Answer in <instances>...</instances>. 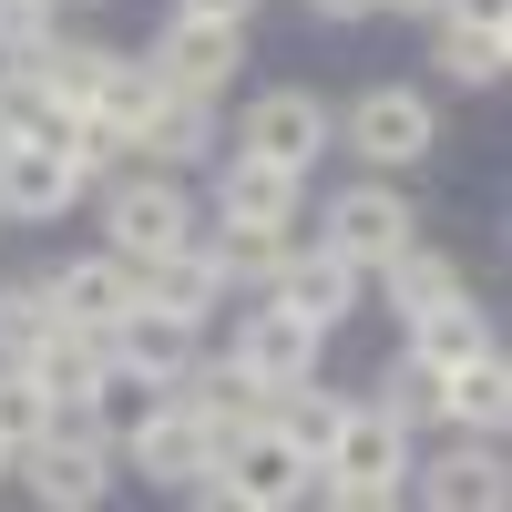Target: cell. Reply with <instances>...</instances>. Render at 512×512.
<instances>
[{
  "label": "cell",
  "mask_w": 512,
  "mask_h": 512,
  "mask_svg": "<svg viewBox=\"0 0 512 512\" xmlns=\"http://www.w3.org/2000/svg\"><path fill=\"white\" fill-rule=\"evenodd\" d=\"M441 144V123H431V103L410 93V82H369V93L349 103V154H369L379 175H400V164H420Z\"/></svg>",
  "instance_id": "cell-4"
},
{
  "label": "cell",
  "mask_w": 512,
  "mask_h": 512,
  "mask_svg": "<svg viewBox=\"0 0 512 512\" xmlns=\"http://www.w3.org/2000/svg\"><path fill=\"white\" fill-rule=\"evenodd\" d=\"M328 134H338V123H328V103L318 93H256V113H246V154H267V164H287V175H308V164L328 154Z\"/></svg>",
  "instance_id": "cell-11"
},
{
  "label": "cell",
  "mask_w": 512,
  "mask_h": 512,
  "mask_svg": "<svg viewBox=\"0 0 512 512\" xmlns=\"http://www.w3.org/2000/svg\"><path fill=\"white\" fill-rule=\"evenodd\" d=\"M154 72L175 82V93H205V103H216L226 82L246 72V31H236V21H205V11H175L164 41H154Z\"/></svg>",
  "instance_id": "cell-5"
},
{
  "label": "cell",
  "mask_w": 512,
  "mask_h": 512,
  "mask_svg": "<svg viewBox=\"0 0 512 512\" xmlns=\"http://www.w3.org/2000/svg\"><path fill=\"white\" fill-rule=\"evenodd\" d=\"M41 287H52V308L82 318V328H113L123 308H134V267H123L113 246H103V256H72V267H52Z\"/></svg>",
  "instance_id": "cell-17"
},
{
  "label": "cell",
  "mask_w": 512,
  "mask_h": 512,
  "mask_svg": "<svg viewBox=\"0 0 512 512\" xmlns=\"http://www.w3.org/2000/svg\"><path fill=\"white\" fill-rule=\"evenodd\" d=\"M21 472H31V492L52 502V512H93V502L113 492V461H103L93 431H41V441L21 451Z\"/></svg>",
  "instance_id": "cell-10"
},
{
  "label": "cell",
  "mask_w": 512,
  "mask_h": 512,
  "mask_svg": "<svg viewBox=\"0 0 512 512\" xmlns=\"http://www.w3.org/2000/svg\"><path fill=\"white\" fill-rule=\"evenodd\" d=\"M318 21H359V11H379V0H308Z\"/></svg>",
  "instance_id": "cell-35"
},
{
  "label": "cell",
  "mask_w": 512,
  "mask_h": 512,
  "mask_svg": "<svg viewBox=\"0 0 512 512\" xmlns=\"http://www.w3.org/2000/svg\"><path fill=\"white\" fill-rule=\"evenodd\" d=\"M451 21H482V31H512V0H441Z\"/></svg>",
  "instance_id": "cell-33"
},
{
  "label": "cell",
  "mask_w": 512,
  "mask_h": 512,
  "mask_svg": "<svg viewBox=\"0 0 512 512\" xmlns=\"http://www.w3.org/2000/svg\"><path fill=\"white\" fill-rule=\"evenodd\" d=\"M379 410H390V420H441V369L420 349H400L390 369H379Z\"/></svg>",
  "instance_id": "cell-31"
},
{
  "label": "cell",
  "mask_w": 512,
  "mask_h": 512,
  "mask_svg": "<svg viewBox=\"0 0 512 512\" xmlns=\"http://www.w3.org/2000/svg\"><path fill=\"white\" fill-rule=\"evenodd\" d=\"M205 502H236V512H287V502H308L318 492V461L297 451L267 410L246 420V431H226L216 441V461H205V482H195Z\"/></svg>",
  "instance_id": "cell-1"
},
{
  "label": "cell",
  "mask_w": 512,
  "mask_h": 512,
  "mask_svg": "<svg viewBox=\"0 0 512 512\" xmlns=\"http://www.w3.org/2000/svg\"><path fill=\"white\" fill-rule=\"evenodd\" d=\"M103 236H113L123 267H144V256H164V246H185V236H195V205H185V185L154 164V175H123V185H113Z\"/></svg>",
  "instance_id": "cell-3"
},
{
  "label": "cell",
  "mask_w": 512,
  "mask_h": 512,
  "mask_svg": "<svg viewBox=\"0 0 512 512\" xmlns=\"http://www.w3.org/2000/svg\"><path fill=\"white\" fill-rule=\"evenodd\" d=\"M113 359H134V369H154L164 390H175V379L205 359V318H185V308H154V297H134V308H123L113 328Z\"/></svg>",
  "instance_id": "cell-9"
},
{
  "label": "cell",
  "mask_w": 512,
  "mask_h": 512,
  "mask_svg": "<svg viewBox=\"0 0 512 512\" xmlns=\"http://www.w3.org/2000/svg\"><path fill=\"white\" fill-rule=\"evenodd\" d=\"M62 31V0H0V62H31Z\"/></svg>",
  "instance_id": "cell-32"
},
{
  "label": "cell",
  "mask_w": 512,
  "mask_h": 512,
  "mask_svg": "<svg viewBox=\"0 0 512 512\" xmlns=\"http://www.w3.org/2000/svg\"><path fill=\"white\" fill-rule=\"evenodd\" d=\"M82 195V164L62 154V144H11V154H0V216H11V226H41V216H62V205Z\"/></svg>",
  "instance_id": "cell-12"
},
{
  "label": "cell",
  "mask_w": 512,
  "mask_h": 512,
  "mask_svg": "<svg viewBox=\"0 0 512 512\" xmlns=\"http://www.w3.org/2000/svg\"><path fill=\"white\" fill-rule=\"evenodd\" d=\"M175 400H185V410H195L216 441H226V431H246V420L267 410V390H256V379H246L236 359H195V369L175 379Z\"/></svg>",
  "instance_id": "cell-20"
},
{
  "label": "cell",
  "mask_w": 512,
  "mask_h": 512,
  "mask_svg": "<svg viewBox=\"0 0 512 512\" xmlns=\"http://www.w3.org/2000/svg\"><path fill=\"white\" fill-rule=\"evenodd\" d=\"M441 420H461V431H502L512 420V369H502V349H472L461 369H441Z\"/></svg>",
  "instance_id": "cell-19"
},
{
  "label": "cell",
  "mask_w": 512,
  "mask_h": 512,
  "mask_svg": "<svg viewBox=\"0 0 512 512\" xmlns=\"http://www.w3.org/2000/svg\"><path fill=\"white\" fill-rule=\"evenodd\" d=\"M134 297L205 318V308L226 297V277H216V256H205V236H185V246H164V256H144V267H134Z\"/></svg>",
  "instance_id": "cell-18"
},
{
  "label": "cell",
  "mask_w": 512,
  "mask_h": 512,
  "mask_svg": "<svg viewBox=\"0 0 512 512\" xmlns=\"http://www.w3.org/2000/svg\"><path fill=\"white\" fill-rule=\"evenodd\" d=\"M103 359H113V338H103V328H82V318H52V338H41V349H31L21 369H31L41 390H52V400H82Z\"/></svg>",
  "instance_id": "cell-21"
},
{
  "label": "cell",
  "mask_w": 512,
  "mask_h": 512,
  "mask_svg": "<svg viewBox=\"0 0 512 512\" xmlns=\"http://www.w3.org/2000/svg\"><path fill=\"white\" fill-rule=\"evenodd\" d=\"M0 472H11V451H0Z\"/></svg>",
  "instance_id": "cell-37"
},
{
  "label": "cell",
  "mask_w": 512,
  "mask_h": 512,
  "mask_svg": "<svg viewBox=\"0 0 512 512\" xmlns=\"http://www.w3.org/2000/svg\"><path fill=\"white\" fill-rule=\"evenodd\" d=\"M410 349L431 369H461L472 349H492V318L472 308V297H431V308H410Z\"/></svg>",
  "instance_id": "cell-22"
},
{
  "label": "cell",
  "mask_w": 512,
  "mask_h": 512,
  "mask_svg": "<svg viewBox=\"0 0 512 512\" xmlns=\"http://www.w3.org/2000/svg\"><path fill=\"white\" fill-rule=\"evenodd\" d=\"M318 236H328V246L349 256L359 277H369V267H390V256L420 236V216H410V205H400L390 185H349V195H338L328 216H318Z\"/></svg>",
  "instance_id": "cell-6"
},
{
  "label": "cell",
  "mask_w": 512,
  "mask_h": 512,
  "mask_svg": "<svg viewBox=\"0 0 512 512\" xmlns=\"http://www.w3.org/2000/svg\"><path fill=\"white\" fill-rule=\"evenodd\" d=\"M52 410H62V400H52V390H41V379H31L21 359H0V451H11V461H21V451H31L41 431H52Z\"/></svg>",
  "instance_id": "cell-25"
},
{
  "label": "cell",
  "mask_w": 512,
  "mask_h": 512,
  "mask_svg": "<svg viewBox=\"0 0 512 512\" xmlns=\"http://www.w3.org/2000/svg\"><path fill=\"white\" fill-rule=\"evenodd\" d=\"M175 11H205V21H246L256 0H175Z\"/></svg>",
  "instance_id": "cell-34"
},
{
  "label": "cell",
  "mask_w": 512,
  "mask_h": 512,
  "mask_svg": "<svg viewBox=\"0 0 512 512\" xmlns=\"http://www.w3.org/2000/svg\"><path fill=\"white\" fill-rule=\"evenodd\" d=\"M134 154H144V164H164V175H175V164L226 154V144H216V103H205V93H175V82H164V103L134 123Z\"/></svg>",
  "instance_id": "cell-16"
},
{
  "label": "cell",
  "mask_w": 512,
  "mask_h": 512,
  "mask_svg": "<svg viewBox=\"0 0 512 512\" xmlns=\"http://www.w3.org/2000/svg\"><path fill=\"white\" fill-rule=\"evenodd\" d=\"M297 205H308V175H287V164L246 154V144L216 164V216H236V226H287Z\"/></svg>",
  "instance_id": "cell-14"
},
{
  "label": "cell",
  "mask_w": 512,
  "mask_h": 512,
  "mask_svg": "<svg viewBox=\"0 0 512 512\" xmlns=\"http://www.w3.org/2000/svg\"><path fill=\"white\" fill-rule=\"evenodd\" d=\"M154 103H164V72H154V52H144V62H134V52H113V62H103V93H93V113L134 134V123H144Z\"/></svg>",
  "instance_id": "cell-26"
},
{
  "label": "cell",
  "mask_w": 512,
  "mask_h": 512,
  "mask_svg": "<svg viewBox=\"0 0 512 512\" xmlns=\"http://www.w3.org/2000/svg\"><path fill=\"white\" fill-rule=\"evenodd\" d=\"M123 451H134V472H144V482H164V492H195V482H205V461H216V431H205V420H195L185 400H164V410H154L144 431L123 441Z\"/></svg>",
  "instance_id": "cell-13"
},
{
  "label": "cell",
  "mask_w": 512,
  "mask_h": 512,
  "mask_svg": "<svg viewBox=\"0 0 512 512\" xmlns=\"http://www.w3.org/2000/svg\"><path fill=\"white\" fill-rule=\"evenodd\" d=\"M502 492H512V472L492 451H451L441 472H420V502H441V512H492Z\"/></svg>",
  "instance_id": "cell-24"
},
{
  "label": "cell",
  "mask_w": 512,
  "mask_h": 512,
  "mask_svg": "<svg viewBox=\"0 0 512 512\" xmlns=\"http://www.w3.org/2000/svg\"><path fill=\"white\" fill-rule=\"evenodd\" d=\"M410 492V420L390 410H349L338 441L318 461V502H349V512H390Z\"/></svg>",
  "instance_id": "cell-2"
},
{
  "label": "cell",
  "mask_w": 512,
  "mask_h": 512,
  "mask_svg": "<svg viewBox=\"0 0 512 512\" xmlns=\"http://www.w3.org/2000/svg\"><path fill=\"white\" fill-rule=\"evenodd\" d=\"M267 420L308 451V461H328V441H338V420H349V400L338 390H318V369L308 379H287V390H267Z\"/></svg>",
  "instance_id": "cell-23"
},
{
  "label": "cell",
  "mask_w": 512,
  "mask_h": 512,
  "mask_svg": "<svg viewBox=\"0 0 512 512\" xmlns=\"http://www.w3.org/2000/svg\"><path fill=\"white\" fill-rule=\"evenodd\" d=\"M164 400H175V390H164L154 369H134V359H103V369H93V390H82V420H93V441H103V451H123V441H134L144 420L164 410Z\"/></svg>",
  "instance_id": "cell-15"
},
{
  "label": "cell",
  "mask_w": 512,
  "mask_h": 512,
  "mask_svg": "<svg viewBox=\"0 0 512 512\" xmlns=\"http://www.w3.org/2000/svg\"><path fill=\"white\" fill-rule=\"evenodd\" d=\"M379 11H441V0H379Z\"/></svg>",
  "instance_id": "cell-36"
},
{
  "label": "cell",
  "mask_w": 512,
  "mask_h": 512,
  "mask_svg": "<svg viewBox=\"0 0 512 512\" xmlns=\"http://www.w3.org/2000/svg\"><path fill=\"white\" fill-rule=\"evenodd\" d=\"M205 256H216V277H226V287H236V277H246V287H267V277H277V256H287V236H277V226H236V216H226L216 236H205Z\"/></svg>",
  "instance_id": "cell-28"
},
{
  "label": "cell",
  "mask_w": 512,
  "mask_h": 512,
  "mask_svg": "<svg viewBox=\"0 0 512 512\" xmlns=\"http://www.w3.org/2000/svg\"><path fill=\"white\" fill-rule=\"evenodd\" d=\"M379 277H390V308H400V318H410V308H431V297H461V267H451V256H431L420 236H410Z\"/></svg>",
  "instance_id": "cell-29"
},
{
  "label": "cell",
  "mask_w": 512,
  "mask_h": 512,
  "mask_svg": "<svg viewBox=\"0 0 512 512\" xmlns=\"http://www.w3.org/2000/svg\"><path fill=\"white\" fill-rule=\"evenodd\" d=\"M52 287H41V277H11V287H0V359H31L41 349V338H52Z\"/></svg>",
  "instance_id": "cell-30"
},
{
  "label": "cell",
  "mask_w": 512,
  "mask_h": 512,
  "mask_svg": "<svg viewBox=\"0 0 512 512\" xmlns=\"http://www.w3.org/2000/svg\"><path fill=\"white\" fill-rule=\"evenodd\" d=\"M318 338L328 328H308V318H297V308H277V297H267V308H246V328H236V369L256 379V390H287V379H308L318 369Z\"/></svg>",
  "instance_id": "cell-8"
},
{
  "label": "cell",
  "mask_w": 512,
  "mask_h": 512,
  "mask_svg": "<svg viewBox=\"0 0 512 512\" xmlns=\"http://www.w3.org/2000/svg\"><path fill=\"white\" fill-rule=\"evenodd\" d=\"M502 62H512V31H482V21H451V11H441V72H451V82H472V93H482V82H502Z\"/></svg>",
  "instance_id": "cell-27"
},
{
  "label": "cell",
  "mask_w": 512,
  "mask_h": 512,
  "mask_svg": "<svg viewBox=\"0 0 512 512\" xmlns=\"http://www.w3.org/2000/svg\"><path fill=\"white\" fill-rule=\"evenodd\" d=\"M267 297H277V308H297L308 328H338V318L359 308V267H349V256H338L328 236H308V246H287V256H277Z\"/></svg>",
  "instance_id": "cell-7"
}]
</instances>
